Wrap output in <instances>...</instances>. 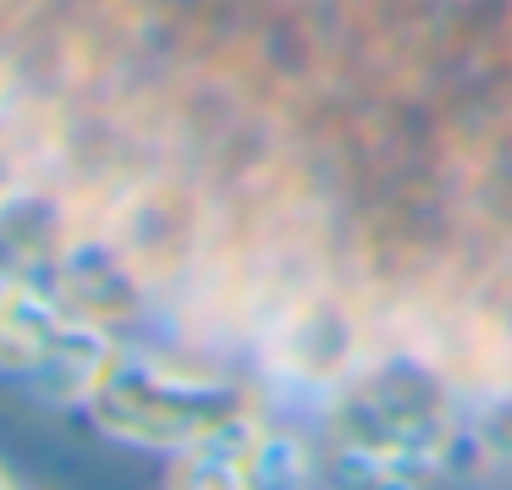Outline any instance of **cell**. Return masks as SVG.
Returning <instances> with one entry per match:
<instances>
[{"label":"cell","mask_w":512,"mask_h":490,"mask_svg":"<svg viewBox=\"0 0 512 490\" xmlns=\"http://www.w3.org/2000/svg\"><path fill=\"white\" fill-rule=\"evenodd\" d=\"M83 413L111 441L144 446V452H182L199 435L221 430V424L243 419L254 408H248V397L232 380L166 364V358L144 353V347H116L100 386L83 402Z\"/></svg>","instance_id":"1"},{"label":"cell","mask_w":512,"mask_h":490,"mask_svg":"<svg viewBox=\"0 0 512 490\" xmlns=\"http://www.w3.org/2000/svg\"><path fill=\"white\" fill-rule=\"evenodd\" d=\"M446 441H452V413L441 402V386L408 364L380 369L336 413V446H358V452L435 463Z\"/></svg>","instance_id":"2"},{"label":"cell","mask_w":512,"mask_h":490,"mask_svg":"<svg viewBox=\"0 0 512 490\" xmlns=\"http://www.w3.org/2000/svg\"><path fill=\"white\" fill-rule=\"evenodd\" d=\"M254 435H259V419L243 413V419L221 424V430L199 435L193 446L171 452L166 490H248L243 457H248V441H254Z\"/></svg>","instance_id":"3"},{"label":"cell","mask_w":512,"mask_h":490,"mask_svg":"<svg viewBox=\"0 0 512 490\" xmlns=\"http://www.w3.org/2000/svg\"><path fill=\"white\" fill-rule=\"evenodd\" d=\"M67 314L72 309L61 298H50L45 287L23 281V287H17V298L0 309V375L23 386V375L39 364V353H45L50 336L67 325Z\"/></svg>","instance_id":"4"},{"label":"cell","mask_w":512,"mask_h":490,"mask_svg":"<svg viewBox=\"0 0 512 490\" xmlns=\"http://www.w3.org/2000/svg\"><path fill=\"white\" fill-rule=\"evenodd\" d=\"M61 287H67V309L83 314V320L105 325V320H127L138 303L133 292V276H127V265H116L111 254H100V248H72L67 265H61Z\"/></svg>","instance_id":"5"},{"label":"cell","mask_w":512,"mask_h":490,"mask_svg":"<svg viewBox=\"0 0 512 490\" xmlns=\"http://www.w3.org/2000/svg\"><path fill=\"white\" fill-rule=\"evenodd\" d=\"M243 479H248V490H325V468L314 463L309 446L287 430H265V424L248 441Z\"/></svg>","instance_id":"6"},{"label":"cell","mask_w":512,"mask_h":490,"mask_svg":"<svg viewBox=\"0 0 512 490\" xmlns=\"http://www.w3.org/2000/svg\"><path fill=\"white\" fill-rule=\"evenodd\" d=\"M23 281H28V276H17V270H6V265H0V309H6V303L17 298V287H23Z\"/></svg>","instance_id":"7"},{"label":"cell","mask_w":512,"mask_h":490,"mask_svg":"<svg viewBox=\"0 0 512 490\" xmlns=\"http://www.w3.org/2000/svg\"><path fill=\"white\" fill-rule=\"evenodd\" d=\"M0 490H23V485H17V479L6 474V468H0Z\"/></svg>","instance_id":"8"}]
</instances>
